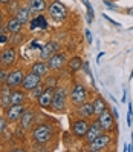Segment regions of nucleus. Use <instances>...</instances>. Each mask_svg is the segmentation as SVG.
Here are the masks:
<instances>
[{"instance_id":"20e7f679","label":"nucleus","mask_w":133,"mask_h":152,"mask_svg":"<svg viewBox=\"0 0 133 152\" xmlns=\"http://www.w3.org/2000/svg\"><path fill=\"white\" fill-rule=\"evenodd\" d=\"M66 97H69V95H67V91L64 88H55L54 100H52V104H51V111H54V112H64L66 108H67Z\"/></svg>"},{"instance_id":"aec40b11","label":"nucleus","mask_w":133,"mask_h":152,"mask_svg":"<svg viewBox=\"0 0 133 152\" xmlns=\"http://www.w3.org/2000/svg\"><path fill=\"white\" fill-rule=\"evenodd\" d=\"M28 8L31 10V12L34 15H37L46 10L48 3H46V0H28Z\"/></svg>"},{"instance_id":"5701e85b","label":"nucleus","mask_w":133,"mask_h":152,"mask_svg":"<svg viewBox=\"0 0 133 152\" xmlns=\"http://www.w3.org/2000/svg\"><path fill=\"white\" fill-rule=\"evenodd\" d=\"M92 104H93V112H95V115H100V114H103L104 111L109 109L107 103H106V100H104L101 95H96V97L93 98Z\"/></svg>"},{"instance_id":"37998d69","label":"nucleus","mask_w":133,"mask_h":152,"mask_svg":"<svg viewBox=\"0 0 133 152\" xmlns=\"http://www.w3.org/2000/svg\"><path fill=\"white\" fill-rule=\"evenodd\" d=\"M130 78H133V69H132V72H130Z\"/></svg>"},{"instance_id":"473e14b6","label":"nucleus","mask_w":133,"mask_h":152,"mask_svg":"<svg viewBox=\"0 0 133 152\" xmlns=\"http://www.w3.org/2000/svg\"><path fill=\"white\" fill-rule=\"evenodd\" d=\"M132 114H133V108H132V103H129V112H127V126H132Z\"/></svg>"},{"instance_id":"c85d7f7f","label":"nucleus","mask_w":133,"mask_h":152,"mask_svg":"<svg viewBox=\"0 0 133 152\" xmlns=\"http://www.w3.org/2000/svg\"><path fill=\"white\" fill-rule=\"evenodd\" d=\"M43 91H44V86L40 83L38 86H35V88L32 89V91H29V92H31V97H32V98H38V97H40V94H41Z\"/></svg>"},{"instance_id":"dca6fc26","label":"nucleus","mask_w":133,"mask_h":152,"mask_svg":"<svg viewBox=\"0 0 133 152\" xmlns=\"http://www.w3.org/2000/svg\"><path fill=\"white\" fill-rule=\"evenodd\" d=\"M35 117H37L35 111H32L31 108H26L25 112H23V115H22V118H20V126H22V129H23V131H25V129H29L32 124H34V121H35Z\"/></svg>"},{"instance_id":"7c9ffc66","label":"nucleus","mask_w":133,"mask_h":152,"mask_svg":"<svg viewBox=\"0 0 133 152\" xmlns=\"http://www.w3.org/2000/svg\"><path fill=\"white\" fill-rule=\"evenodd\" d=\"M46 85L49 88H57L58 86V78L57 77H48L46 78Z\"/></svg>"},{"instance_id":"9b49d317","label":"nucleus","mask_w":133,"mask_h":152,"mask_svg":"<svg viewBox=\"0 0 133 152\" xmlns=\"http://www.w3.org/2000/svg\"><path fill=\"white\" fill-rule=\"evenodd\" d=\"M54 92H55V88H49V86L44 88V91H43V92L40 94V97L37 98L40 108H43V109H51L52 100H54Z\"/></svg>"},{"instance_id":"a19ab883","label":"nucleus","mask_w":133,"mask_h":152,"mask_svg":"<svg viewBox=\"0 0 133 152\" xmlns=\"http://www.w3.org/2000/svg\"><path fill=\"white\" fill-rule=\"evenodd\" d=\"M2 23H3V12L0 11V26H2Z\"/></svg>"},{"instance_id":"c03bdc74","label":"nucleus","mask_w":133,"mask_h":152,"mask_svg":"<svg viewBox=\"0 0 133 152\" xmlns=\"http://www.w3.org/2000/svg\"><path fill=\"white\" fill-rule=\"evenodd\" d=\"M132 141H133V134H132ZM132 146H133V145H132Z\"/></svg>"},{"instance_id":"ddd939ff","label":"nucleus","mask_w":133,"mask_h":152,"mask_svg":"<svg viewBox=\"0 0 133 152\" xmlns=\"http://www.w3.org/2000/svg\"><path fill=\"white\" fill-rule=\"evenodd\" d=\"M60 51V43L58 42H48L44 43L40 49V60H48L51 56Z\"/></svg>"},{"instance_id":"393cba45","label":"nucleus","mask_w":133,"mask_h":152,"mask_svg":"<svg viewBox=\"0 0 133 152\" xmlns=\"http://www.w3.org/2000/svg\"><path fill=\"white\" fill-rule=\"evenodd\" d=\"M67 65H69V71H70V72H78V71L83 68L84 61H83L81 57H72L70 60H67Z\"/></svg>"},{"instance_id":"e433bc0d","label":"nucleus","mask_w":133,"mask_h":152,"mask_svg":"<svg viewBox=\"0 0 133 152\" xmlns=\"http://www.w3.org/2000/svg\"><path fill=\"white\" fill-rule=\"evenodd\" d=\"M104 19H106V20H109V23H113L115 26H121V23H118V22H115L113 19H110V17H109L107 14H104Z\"/></svg>"},{"instance_id":"f704fd0d","label":"nucleus","mask_w":133,"mask_h":152,"mask_svg":"<svg viewBox=\"0 0 133 152\" xmlns=\"http://www.w3.org/2000/svg\"><path fill=\"white\" fill-rule=\"evenodd\" d=\"M103 3L107 6V8H110V10H116V5H115L112 0H103Z\"/></svg>"},{"instance_id":"4be33fe9","label":"nucleus","mask_w":133,"mask_h":152,"mask_svg":"<svg viewBox=\"0 0 133 152\" xmlns=\"http://www.w3.org/2000/svg\"><path fill=\"white\" fill-rule=\"evenodd\" d=\"M14 15L20 20V23H22V25H28V23H29V20L32 19V17H31V15H32V12H31V10L28 8V5H26V6H20V8H19V11H17Z\"/></svg>"},{"instance_id":"2f4dec72","label":"nucleus","mask_w":133,"mask_h":152,"mask_svg":"<svg viewBox=\"0 0 133 152\" xmlns=\"http://www.w3.org/2000/svg\"><path fill=\"white\" fill-rule=\"evenodd\" d=\"M6 77H8V71L6 69H0V85L6 83Z\"/></svg>"},{"instance_id":"b1692460","label":"nucleus","mask_w":133,"mask_h":152,"mask_svg":"<svg viewBox=\"0 0 133 152\" xmlns=\"http://www.w3.org/2000/svg\"><path fill=\"white\" fill-rule=\"evenodd\" d=\"M26 100V91L25 89H12L11 91V104H20Z\"/></svg>"},{"instance_id":"4c0bfd02","label":"nucleus","mask_w":133,"mask_h":152,"mask_svg":"<svg viewBox=\"0 0 133 152\" xmlns=\"http://www.w3.org/2000/svg\"><path fill=\"white\" fill-rule=\"evenodd\" d=\"M83 69H84V72H86L87 75H90V77H92V74H90V69H89V61H84Z\"/></svg>"},{"instance_id":"ea45409f","label":"nucleus","mask_w":133,"mask_h":152,"mask_svg":"<svg viewBox=\"0 0 133 152\" xmlns=\"http://www.w3.org/2000/svg\"><path fill=\"white\" fill-rule=\"evenodd\" d=\"M11 0H0V5H3V6H6L8 3H9Z\"/></svg>"},{"instance_id":"0eeeda50","label":"nucleus","mask_w":133,"mask_h":152,"mask_svg":"<svg viewBox=\"0 0 133 152\" xmlns=\"http://www.w3.org/2000/svg\"><path fill=\"white\" fill-rule=\"evenodd\" d=\"M89 120L87 118H83V117H78L75 118L72 123H70V132H72V135L77 137V138H84L86 132L89 129Z\"/></svg>"},{"instance_id":"79ce46f5","label":"nucleus","mask_w":133,"mask_h":152,"mask_svg":"<svg viewBox=\"0 0 133 152\" xmlns=\"http://www.w3.org/2000/svg\"><path fill=\"white\" fill-rule=\"evenodd\" d=\"M129 14H130V15H133V8H130V10H129Z\"/></svg>"},{"instance_id":"f8f14e48","label":"nucleus","mask_w":133,"mask_h":152,"mask_svg":"<svg viewBox=\"0 0 133 152\" xmlns=\"http://www.w3.org/2000/svg\"><path fill=\"white\" fill-rule=\"evenodd\" d=\"M66 63H67V57L64 52H60V51L48 58V65L52 71H60L61 68H64Z\"/></svg>"},{"instance_id":"f257e3e1","label":"nucleus","mask_w":133,"mask_h":152,"mask_svg":"<svg viewBox=\"0 0 133 152\" xmlns=\"http://www.w3.org/2000/svg\"><path fill=\"white\" fill-rule=\"evenodd\" d=\"M32 140L38 145H48V143L55 137V129L49 123H40L32 129Z\"/></svg>"},{"instance_id":"6ab92c4d","label":"nucleus","mask_w":133,"mask_h":152,"mask_svg":"<svg viewBox=\"0 0 133 152\" xmlns=\"http://www.w3.org/2000/svg\"><path fill=\"white\" fill-rule=\"evenodd\" d=\"M5 28H6V31L9 32V34H19L22 31V28H23V25L20 23V20L17 19L15 15H11L9 19H8Z\"/></svg>"},{"instance_id":"6e6552de","label":"nucleus","mask_w":133,"mask_h":152,"mask_svg":"<svg viewBox=\"0 0 133 152\" xmlns=\"http://www.w3.org/2000/svg\"><path fill=\"white\" fill-rule=\"evenodd\" d=\"M25 109L26 108H25L23 103H20V104H9L5 109V117H6V120L9 123H17V121H20Z\"/></svg>"},{"instance_id":"9d476101","label":"nucleus","mask_w":133,"mask_h":152,"mask_svg":"<svg viewBox=\"0 0 133 152\" xmlns=\"http://www.w3.org/2000/svg\"><path fill=\"white\" fill-rule=\"evenodd\" d=\"M40 83H41V77H40V75H37V74H34L32 71H31V72L25 74L23 82H22L20 88H22V89H25L26 92H29V91H32V89H34L35 86H38Z\"/></svg>"},{"instance_id":"f03ea898","label":"nucleus","mask_w":133,"mask_h":152,"mask_svg":"<svg viewBox=\"0 0 133 152\" xmlns=\"http://www.w3.org/2000/svg\"><path fill=\"white\" fill-rule=\"evenodd\" d=\"M48 14L54 22L60 23V22L66 20L69 11H67V8L64 6L63 2H60V0H52V2L49 3V6H48Z\"/></svg>"},{"instance_id":"7ed1b4c3","label":"nucleus","mask_w":133,"mask_h":152,"mask_svg":"<svg viewBox=\"0 0 133 152\" xmlns=\"http://www.w3.org/2000/svg\"><path fill=\"white\" fill-rule=\"evenodd\" d=\"M109 146H112V135H110V132L109 134L103 132L101 135L96 137L93 141L87 143L86 151H89V152H100V151H106Z\"/></svg>"},{"instance_id":"4468645a","label":"nucleus","mask_w":133,"mask_h":152,"mask_svg":"<svg viewBox=\"0 0 133 152\" xmlns=\"http://www.w3.org/2000/svg\"><path fill=\"white\" fill-rule=\"evenodd\" d=\"M23 71L22 69H14L11 71V72H8V77H6V85L8 86H11L12 89L14 88H20L22 82H23Z\"/></svg>"},{"instance_id":"c9c22d12","label":"nucleus","mask_w":133,"mask_h":152,"mask_svg":"<svg viewBox=\"0 0 133 152\" xmlns=\"http://www.w3.org/2000/svg\"><path fill=\"white\" fill-rule=\"evenodd\" d=\"M84 35H86V40H87V43H92V32L89 31V29H86V31H84Z\"/></svg>"},{"instance_id":"2eb2a0df","label":"nucleus","mask_w":133,"mask_h":152,"mask_svg":"<svg viewBox=\"0 0 133 152\" xmlns=\"http://www.w3.org/2000/svg\"><path fill=\"white\" fill-rule=\"evenodd\" d=\"M104 131H103V128L100 126V123L98 121H90V124H89V129H87V132H86V135H84V141L86 143H90V141H93L96 137H100L101 134H103Z\"/></svg>"},{"instance_id":"cd10ccee","label":"nucleus","mask_w":133,"mask_h":152,"mask_svg":"<svg viewBox=\"0 0 133 152\" xmlns=\"http://www.w3.org/2000/svg\"><path fill=\"white\" fill-rule=\"evenodd\" d=\"M37 17V20H38V25H40V29H43V31H46V29H49V23H48V20H46V17H44L43 14H37L35 15Z\"/></svg>"},{"instance_id":"72a5a7b5","label":"nucleus","mask_w":133,"mask_h":152,"mask_svg":"<svg viewBox=\"0 0 133 152\" xmlns=\"http://www.w3.org/2000/svg\"><path fill=\"white\" fill-rule=\"evenodd\" d=\"M6 117H2V115H0V134H2L3 131H5V128H6Z\"/></svg>"},{"instance_id":"a878e982","label":"nucleus","mask_w":133,"mask_h":152,"mask_svg":"<svg viewBox=\"0 0 133 152\" xmlns=\"http://www.w3.org/2000/svg\"><path fill=\"white\" fill-rule=\"evenodd\" d=\"M81 2L86 5V8H87V23L90 25L92 22H93V8H92V5L89 3V0H81Z\"/></svg>"},{"instance_id":"412c9836","label":"nucleus","mask_w":133,"mask_h":152,"mask_svg":"<svg viewBox=\"0 0 133 152\" xmlns=\"http://www.w3.org/2000/svg\"><path fill=\"white\" fill-rule=\"evenodd\" d=\"M31 71H32L34 74H37V75L43 77V75H46V74L49 72L51 68H49V65H48L44 60H40V61H35V63H32Z\"/></svg>"},{"instance_id":"423d86ee","label":"nucleus","mask_w":133,"mask_h":152,"mask_svg":"<svg viewBox=\"0 0 133 152\" xmlns=\"http://www.w3.org/2000/svg\"><path fill=\"white\" fill-rule=\"evenodd\" d=\"M96 121L100 123V126L103 128L104 132H113L115 128H116V120H115V117H113V114H112L110 109L104 111L100 115H96Z\"/></svg>"},{"instance_id":"58836bf2","label":"nucleus","mask_w":133,"mask_h":152,"mask_svg":"<svg viewBox=\"0 0 133 152\" xmlns=\"http://www.w3.org/2000/svg\"><path fill=\"white\" fill-rule=\"evenodd\" d=\"M110 111H112V114H113L115 120H118V117H119V115H118V109H116V108H115V106H113V108H110Z\"/></svg>"},{"instance_id":"39448f33","label":"nucleus","mask_w":133,"mask_h":152,"mask_svg":"<svg viewBox=\"0 0 133 152\" xmlns=\"http://www.w3.org/2000/svg\"><path fill=\"white\" fill-rule=\"evenodd\" d=\"M69 100L75 106H80L84 102H87V88L83 83L77 82L72 88V91H70V94H69Z\"/></svg>"},{"instance_id":"bb28decb","label":"nucleus","mask_w":133,"mask_h":152,"mask_svg":"<svg viewBox=\"0 0 133 152\" xmlns=\"http://www.w3.org/2000/svg\"><path fill=\"white\" fill-rule=\"evenodd\" d=\"M19 8H20V0H11V2L6 5V10L9 11V14L11 12L15 14L17 11H19Z\"/></svg>"},{"instance_id":"c756f323","label":"nucleus","mask_w":133,"mask_h":152,"mask_svg":"<svg viewBox=\"0 0 133 152\" xmlns=\"http://www.w3.org/2000/svg\"><path fill=\"white\" fill-rule=\"evenodd\" d=\"M29 29H31V31H37V29H40V25H38L37 17H32V19L29 20Z\"/></svg>"},{"instance_id":"f3484780","label":"nucleus","mask_w":133,"mask_h":152,"mask_svg":"<svg viewBox=\"0 0 133 152\" xmlns=\"http://www.w3.org/2000/svg\"><path fill=\"white\" fill-rule=\"evenodd\" d=\"M75 114L78 115V117H83V118H92L95 112H93V104L92 103H89V102H84L83 104H80L77 106V109H75Z\"/></svg>"},{"instance_id":"a211bd4d","label":"nucleus","mask_w":133,"mask_h":152,"mask_svg":"<svg viewBox=\"0 0 133 152\" xmlns=\"http://www.w3.org/2000/svg\"><path fill=\"white\" fill-rule=\"evenodd\" d=\"M11 91L12 88L6 83H3V86L0 88V108L2 109H6L11 104Z\"/></svg>"},{"instance_id":"1a4fd4ad","label":"nucleus","mask_w":133,"mask_h":152,"mask_svg":"<svg viewBox=\"0 0 133 152\" xmlns=\"http://www.w3.org/2000/svg\"><path fill=\"white\" fill-rule=\"evenodd\" d=\"M17 60V51L12 48V46H8L2 51L0 54V65L3 68H11Z\"/></svg>"}]
</instances>
